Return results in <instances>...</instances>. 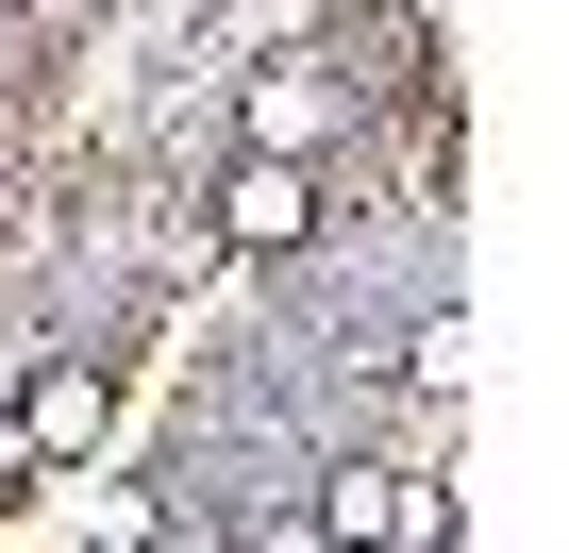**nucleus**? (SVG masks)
Segmentation results:
<instances>
[{
  "instance_id": "1",
  "label": "nucleus",
  "mask_w": 569,
  "mask_h": 553,
  "mask_svg": "<svg viewBox=\"0 0 569 553\" xmlns=\"http://www.w3.org/2000/svg\"><path fill=\"white\" fill-rule=\"evenodd\" d=\"M218 235H234V251H302V235H319L302 151H251V168H234V201H218Z\"/></svg>"
},
{
  "instance_id": "2",
  "label": "nucleus",
  "mask_w": 569,
  "mask_h": 553,
  "mask_svg": "<svg viewBox=\"0 0 569 553\" xmlns=\"http://www.w3.org/2000/svg\"><path fill=\"white\" fill-rule=\"evenodd\" d=\"M101 419H118V386H101V369H84V353H68V369H34V403H18V453H34V470H51V453H84V436H101Z\"/></svg>"
}]
</instances>
